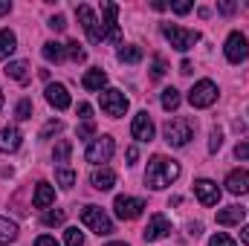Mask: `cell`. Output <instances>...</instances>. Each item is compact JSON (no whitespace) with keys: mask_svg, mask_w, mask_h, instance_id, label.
Here are the masks:
<instances>
[{"mask_svg":"<svg viewBox=\"0 0 249 246\" xmlns=\"http://www.w3.org/2000/svg\"><path fill=\"white\" fill-rule=\"evenodd\" d=\"M241 241H244V244H249V226H244V229H241Z\"/></svg>","mask_w":249,"mask_h":246,"instance_id":"c3c4849f","label":"cell"},{"mask_svg":"<svg viewBox=\"0 0 249 246\" xmlns=\"http://www.w3.org/2000/svg\"><path fill=\"white\" fill-rule=\"evenodd\" d=\"M64 217H67V214H64V209L47 211V214H44V226H61V223H64Z\"/></svg>","mask_w":249,"mask_h":246,"instance_id":"836d02e7","label":"cell"},{"mask_svg":"<svg viewBox=\"0 0 249 246\" xmlns=\"http://www.w3.org/2000/svg\"><path fill=\"white\" fill-rule=\"evenodd\" d=\"M61 127H64V124L58 122V119H53V122H47V124H44V130H41V139H50V136H53V133H58Z\"/></svg>","mask_w":249,"mask_h":246,"instance_id":"8d00e7d4","label":"cell"},{"mask_svg":"<svg viewBox=\"0 0 249 246\" xmlns=\"http://www.w3.org/2000/svg\"><path fill=\"white\" fill-rule=\"evenodd\" d=\"M113 151H116L113 136H99V139H93V142L87 145L84 159H87V162H93V165H102V162H110Z\"/></svg>","mask_w":249,"mask_h":246,"instance_id":"8992f818","label":"cell"},{"mask_svg":"<svg viewBox=\"0 0 249 246\" xmlns=\"http://www.w3.org/2000/svg\"><path fill=\"white\" fill-rule=\"evenodd\" d=\"M162 35L168 38V44L180 53H188L197 41H200V32L197 29H186V26H177V23H162Z\"/></svg>","mask_w":249,"mask_h":246,"instance_id":"277c9868","label":"cell"},{"mask_svg":"<svg viewBox=\"0 0 249 246\" xmlns=\"http://www.w3.org/2000/svg\"><path fill=\"white\" fill-rule=\"evenodd\" d=\"M35 246H58V241H55V238H50V235H41V238L35 241Z\"/></svg>","mask_w":249,"mask_h":246,"instance_id":"ee69618b","label":"cell"},{"mask_svg":"<svg viewBox=\"0 0 249 246\" xmlns=\"http://www.w3.org/2000/svg\"><path fill=\"white\" fill-rule=\"evenodd\" d=\"M41 53H44V58H47V61H55V64L67 58V50H64V44H55V41H47Z\"/></svg>","mask_w":249,"mask_h":246,"instance_id":"cb8c5ba5","label":"cell"},{"mask_svg":"<svg viewBox=\"0 0 249 246\" xmlns=\"http://www.w3.org/2000/svg\"><path fill=\"white\" fill-rule=\"evenodd\" d=\"M165 70H168V67H165V58H162V55H154V58H151V75H154V78H162Z\"/></svg>","mask_w":249,"mask_h":246,"instance_id":"d6a6232c","label":"cell"},{"mask_svg":"<svg viewBox=\"0 0 249 246\" xmlns=\"http://www.w3.org/2000/svg\"><path fill=\"white\" fill-rule=\"evenodd\" d=\"M9 12H12V3H3L0 0V15H9Z\"/></svg>","mask_w":249,"mask_h":246,"instance_id":"bcb514c9","label":"cell"},{"mask_svg":"<svg viewBox=\"0 0 249 246\" xmlns=\"http://www.w3.org/2000/svg\"><path fill=\"white\" fill-rule=\"evenodd\" d=\"M130 133H133V139H136V142H151V139H154V122H151L148 110H139V113L133 116Z\"/></svg>","mask_w":249,"mask_h":246,"instance_id":"4fadbf2b","label":"cell"},{"mask_svg":"<svg viewBox=\"0 0 249 246\" xmlns=\"http://www.w3.org/2000/svg\"><path fill=\"white\" fill-rule=\"evenodd\" d=\"M235 157H238V159H249V142H241V145L235 148Z\"/></svg>","mask_w":249,"mask_h":246,"instance_id":"7bdbcfd3","label":"cell"},{"mask_svg":"<svg viewBox=\"0 0 249 246\" xmlns=\"http://www.w3.org/2000/svg\"><path fill=\"white\" fill-rule=\"evenodd\" d=\"M244 209L241 206H226V209H220L217 211V223L220 226H235V223H244Z\"/></svg>","mask_w":249,"mask_h":246,"instance_id":"44dd1931","label":"cell"},{"mask_svg":"<svg viewBox=\"0 0 249 246\" xmlns=\"http://www.w3.org/2000/svg\"><path fill=\"white\" fill-rule=\"evenodd\" d=\"M249 55V41L244 32H232L229 38H226V58L232 64H241L244 58Z\"/></svg>","mask_w":249,"mask_h":246,"instance_id":"8fae6325","label":"cell"},{"mask_svg":"<svg viewBox=\"0 0 249 246\" xmlns=\"http://www.w3.org/2000/svg\"><path fill=\"white\" fill-rule=\"evenodd\" d=\"M102 12H105V35L107 41L113 44H122V29H119V6L116 3H102Z\"/></svg>","mask_w":249,"mask_h":246,"instance_id":"30bf717a","label":"cell"},{"mask_svg":"<svg viewBox=\"0 0 249 246\" xmlns=\"http://www.w3.org/2000/svg\"><path fill=\"white\" fill-rule=\"evenodd\" d=\"M220 145H223V130H220V127H212V133H209V151L217 154Z\"/></svg>","mask_w":249,"mask_h":246,"instance_id":"1f68e13d","label":"cell"},{"mask_svg":"<svg viewBox=\"0 0 249 246\" xmlns=\"http://www.w3.org/2000/svg\"><path fill=\"white\" fill-rule=\"evenodd\" d=\"M81 84H84V90H90V93H93V90H102V87L107 84V72L99 70V67H96V70H87L84 78H81Z\"/></svg>","mask_w":249,"mask_h":246,"instance_id":"ffe728a7","label":"cell"},{"mask_svg":"<svg viewBox=\"0 0 249 246\" xmlns=\"http://www.w3.org/2000/svg\"><path fill=\"white\" fill-rule=\"evenodd\" d=\"M53 200H55V188H53L50 183H38L35 197H32L35 209H50V206H53Z\"/></svg>","mask_w":249,"mask_h":246,"instance_id":"d6986e66","label":"cell"},{"mask_svg":"<svg viewBox=\"0 0 249 246\" xmlns=\"http://www.w3.org/2000/svg\"><path fill=\"white\" fill-rule=\"evenodd\" d=\"M235 9H238V3H232V0H220V3H217V12H220V15H232Z\"/></svg>","mask_w":249,"mask_h":246,"instance_id":"74e56055","label":"cell"},{"mask_svg":"<svg viewBox=\"0 0 249 246\" xmlns=\"http://www.w3.org/2000/svg\"><path fill=\"white\" fill-rule=\"evenodd\" d=\"M226 191L229 194H247L249 191V171L247 168H238L226 177Z\"/></svg>","mask_w":249,"mask_h":246,"instance_id":"e0dca14e","label":"cell"},{"mask_svg":"<svg viewBox=\"0 0 249 246\" xmlns=\"http://www.w3.org/2000/svg\"><path fill=\"white\" fill-rule=\"evenodd\" d=\"M64 244L67 246H84V235L78 229H67L64 232Z\"/></svg>","mask_w":249,"mask_h":246,"instance_id":"e575fe53","label":"cell"},{"mask_svg":"<svg viewBox=\"0 0 249 246\" xmlns=\"http://www.w3.org/2000/svg\"><path fill=\"white\" fill-rule=\"evenodd\" d=\"M55 180H58L61 188H72V185H75V171H72L70 165H58V168H55Z\"/></svg>","mask_w":249,"mask_h":246,"instance_id":"484cf974","label":"cell"},{"mask_svg":"<svg viewBox=\"0 0 249 246\" xmlns=\"http://www.w3.org/2000/svg\"><path fill=\"white\" fill-rule=\"evenodd\" d=\"M81 223L90 229V232H96L99 238H107V235H113V220L105 214V209H99V206H84L81 209Z\"/></svg>","mask_w":249,"mask_h":246,"instance_id":"3957f363","label":"cell"},{"mask_svg":"<svg viewBox=\"0 0 249 246\" xmlns=\"http://www.w3.org/2000/svg\"><path fill=\"white\" fill-rule=\"evenodd\" d=\"M75 15H78V20H81V26H84V32H87V38H90V44H102V41H107V35H105V23H99L96 20V15H93V9L90 6H75Z\"/></svg>","mask_w":249,"mask_h":246,"instance_id":"5b68a950","label":"cell"},{"mask_svg":"<svg viewBox=\"0 0 249 246\" xmlns=\"http://www.w3.org/2000/svg\"><path fill=\"white\" fill-rule=\"evenodd\" d=\"M50 29H55V32H64V29H67V20H64V15L50 18Z\"/></svg>","mask_w":249,"mask_h":246,"instance_id":"f35d334b","label":"cell"},{"mask_svg":"<svg viewBox=\"0 0 249 246\" xmlns=\"http://www.w3.org/2000/svg\"><path fill=\"white\" fill-rule=\"evenodd\" d=\"M70 154H72V142H70V139H61V142L55 145V151H53V159H55V162H61V165H67Z\"/></svg>","mask_w":249,"mask_h":246,"instance_id":"4316f807","label":"cell"},{"mask_svg":"<svg viewBox=\"0 0 249 246\" xmlns=\"http://www.w3.org/2000/svg\"><path fill=\"white\" fill-rule=\"evenodd\" d=\"M194 130H197V124H194V119H188V116L168 119L165 127H162L165 142H168V145H174V148H186L188 142H191V136H194Z\"/></svg>","mask_w":249,"mask_h":246,"instance_id":"7a4b0ae2","label":"cell"},{"mask_svg":"<svg viewBox=\"0 0 249 246\" xmlns=\"http://www.w3.org/2000/svg\"><path fill=\"white\" fill-rule=\"evenodd\" d=\"M64 50H67V58H70V61H75V64H81L84 58H87V53L81 50V44H78V41H70V44H64Z\"/></svg>","mask_w":249,"mask_h":246,"instance_id":"f1b7e54d","label":"cell"},{"mask_svg":"<svg viewBox=\"0 0 249 246\" xmlns=\"http://www.w3.org/2000/svg\"><path fill=\"white\" fill-rule=\"evenodd\" d=\"M90 183H93V188H99V191H110V188L116 185V174H113V168L102 165V168H96V171H93Z\"/></svg>","mask_w":249,"mask_h":246,"instance_id":"ac0fdd59","label":"cell"},{"mask_svg":"<svg viewBox=\"0 0 249 246\" xmlns=\"http://www.w3.org/2000/svg\"><path fill=\"white\" fill-rule=\"evenodd\" d=\"M20 139H23V136H20V130H18L15 124L3 127V130H0V151H3V154H15V151L20 148Z\"/></svg>","mask_w":249,"mask_h":246,"instance_id":"2e32d148","label":"cell"},{"mask_svg":"<svg viewBox=\"0 0 249 246\" xmlns=\"http://www.w3.org/2000/svg\"><path fill=\"white\" fill-rule=\"evenodd\" d=\"M209 246H238L229 235H223V232H217V235H212L209 238Z\"/></svg>","mask_w":249,"mask_h":246,"instance_id":"d590c367","label":"cell"},{"mask_svg":"<svg viewBox=\"0 0 249 246\" xmlns=\"http://www.w3.org/2000/svg\"><path fill=\"white\" fill-rule=\"evenodd\" d=\"M15 116H18L20 122L32 119V102H29V99H20V102H18V107H15Z\"/></svg>","mask_w":249,"mask_h":246,"instance_id":"4dcf8cb0","label":"cell"},{"mask_svg":"<svg viewBox=\"0 0 249 246\" xmlns=\"http://www.w3.org/2000/svg\"><path fill=\"white\" fill-rule=\"evenodd\" d=\"M15 50H18V38H15V32H12V29H0V58L9 64V58L15 55Z\"/></svg>","mask_w":249,"mask_h":246,"instance_id":"7402d4cb","label":"cell"},{"mask_svg":"<svg viewBox=\"0 0 249 246\" xmlns=\"http://www.w3.org/2000/svg\"><path fill=\"white\" fill-rule=\"evenodd\" d=\"M107 246H127L124 241H116V244H107Z\"/></svg>","mask_w":249,"mask_h":246,"instance_id":"681fc988","label":"cell"},{"mask_svg":"<svg viewBox=\"0 0 249 246\" xmlns=\"http://www.w3.org/2000/svg\"><path fill=\"white\" fill-rule=\"evenodd\" d=\"M188 102H191V107H212V105L217 102V84L209 81V78L197 81V84L188 90Z\"/></svg>","mask_w":249,"mask_h":246,"instance_id":"ba28073f","label":"cell"},{"mask_svg":"<svg viewBox=\"0 0 249 246\" xmlns=\"http://www.w3.org/2000/svg\"><path fill=\"white\" fill-rule=\"evenodd\" d=\"M93 133H96V124L93 122H84L78 127V139H87V136H93Z\"/></svg>","mask_w":249,"mask_h":246,"instance_id":"ab89813d","label":"cell"},{"mask_svg":"<svg viewBox=\"0 0 249 246\" xmlns=\"http://www.w3.org/2000/svg\"><path fill=\"white\" fill-rule=\"evenodd\" d=\"M113 209H116V217L119 220H136L142 211H145V200H139V197H116L113 200Z\"/></svg>","mask_w":249,"mask_h":246,"instance_id":"9c48e42d","label":"cell"},{"mask_svg":"<svg viewBox=\"0 0 249 246\" xmlns=\"http://www.w3.org/2000/svg\"><path fill=\"white\" fill-rule=\"evenodd\" d=\"M119 61L122 64H139L142 61V50H139V47H122V50H119Z\"/></svg>","mask_w":249,"mask_h":246,"instance_id":"83f0119b","label":"cell"},{"mask_svg":"<svg viewBox=\"0 0 249 246\" xmlns=\"http://www.w3.org/2000/svg\"><path fill=\"white\" fill-rule=\"evenodd\" d=\"M180 177V162L177 159H168V157H154L145 168V183L148 188L160 191V188H168Z\"/></svg>","mask_w":249,"mask_h":246,"instance_id":"6da1fadb","label":"cell"},{"mask_svg":"<svg viewBox=\"0 0 249 246\" xmlns=\"http://www.w3.org/2000/svg\"><path fill=\"white\" fill-rule=\"evenodd\" d=\"M171 9H174L177 15H186V12H191V3H188V0H180V3H171Z\"/></svg>","mask_w":249,"mask_h":246,"instance_id":"b9f144b4","label":"cell"},{"mask_svg":"<svg viewBox=\"0 0 249 246\" xmlns=\"http://www.w3.org/2000/svg\"><path fill=\"white\" fill-rule=\"evenodd\" d=\"M6 75L9 78H15V81H20V84H26L29 81V61H9L6 64Z\"/></svg>","mask_w":249,"mask_h":246,"instance_id":"603a6c76","label":"cell"},{"mask_svg":"<svg viewBox=\"0 0 249 246\" xmlns=\"http://www.w3.org/2000/svg\"><path fill=\"white\" fill-rule=\"evenodd\" d=\"M180 72H183V75H188V72H191V61H183V64H180Z\"/></svg>","mask_w":249,"mask_h":246,"instance_id":"7dc6e473","label":"cell"},{"mask_svg":"<svg viewBox=\"0 0 249 246\" xmlns=\"http://www.w3.org/2000/svg\"><path fill=\"white\" fill-rule=\"evenodd\" d=\"M99 102H102V110H105L107 116H113V119H119V116L127 113V96H124L122 90H116V87L102 90V93H99Z\"/></svg>","mask_w":249,"mask_h":246,"instance_id":"52a82bcc","label":"cell"},{"mask_svg":"<svg viewBox=\"0 0 249 246\" xmlns=\"http://www.w3.org/2000/svg\"><path fill=\"white\" fill-rule=\"evenodd\" d=\"M18 238V223H12L9 217H0V246L12 244Z\"/></svg>","mask_w":249,"mask_h":246,"instance_id":"d4e9b609","label":"cell"},{"mask_svg":"<svg viewBox=\"0 0 249 246\" xmlns=\"http://www.w3.org/2000/svg\"><path fill=\"white\" fill-rule=\"evenodd\" d=\"M162 107H165V110H177V107H180V93H177L174 87L162 90Z\"/></svg>","mask_w":249,"mask_h":246,"instance_id":"f546056e","label":"cell"},{"mask_svg":"<svg viewBox=\"0 0 249 246\" xmlns=\"http://www.w3.org/2000/svg\"><path fill=\"white\" fill-rule=\"evenodd\" d=\"M168 232H171V220H168L165 214H154V217L148 220V226L142 229V238H145L148 244H154V241H162Z\"/></svg>","mask_w":249,"mask_h":246,"instance_id":"7c38bea8","label":"cell"},{"mask_svg":"<svg viewBox=\"0 0 249 246\" xmlns=\"http://www.w3.org/2000/svg\"><path fill=\"white\" fill-rule=\"evenodd\" d=\"M124 157H127V162H130V165H133V162H136V159H139V148H136V145H130V148H127V154H124Z\"/></svg>","mask_w":249,"mask_h":246,"instance_id":"f6af8a7d","label":"cell"},{"mask_svg":"<svg viewBox=\"0 0 249 246\" xmlns=\"http://www.w3.org/2000/svg\"><path fill=\"white\" fill-rule=\"evenodd\" d=\"M44 93H47V102H50L55 110H67V107H70V102H72L64 84H47V90H44Z\"/></svg>","mask_w":249,"mask_h":246,"instance_id":"9a60e30c","label":"cell"},{"mask_svg":"<svg viewBox=\"0 0 249 246\" xmlns=\"http://www.w3.org/2000/svg\"><path fill=\"white\" fill-rule=\"evenodd\" d=\"M0 110H3V90H0Z\"/></svg>","mask_w":249,"mask_h":246,"instance_id":"f907efd6","label":"cell"},{"mask_svg":"<svg viewBox=\"0 0 249 246\" xmlns=\"http://www.w3.org/2000/svg\"><path fill=\"white\" fill-rule=\"evenodd\" d=\"M90 116H93V107H90L87 102H81V105H78V119H84V122H90Z\"/></svg>","mask_w":249,"mask_h":246,"instance_id":"60d3db41","label":"cell"},{"mask_svg":"<svg viewBox=\"0 0 249 246\" xmlns=\"http://www.w3.org/2000/svg\"><path fill=\"white\" fill-rule=\"evenodd\" d=\"M194 194H197V200L203 206H217L220 203V188H217V183H212V180H197L194 183Z\"/></svg>","mask_w":249,"mask_h":246,"instance_id":"5bb4252c","label":"cell"}]
</instances>
